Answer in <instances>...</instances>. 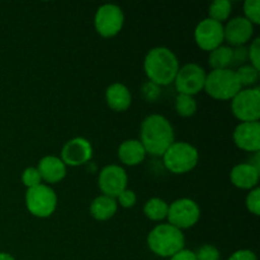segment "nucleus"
Instances as JSON below:
<instances>
[{"mask_svg":"<svg viewBox=\"0 0 260 260\" xmlns=\"http://www.w3.org/2000/svg\"><path fill=\"white\" fill-rule=\"evenodd\" d=\"M174 128L169 119L161 114H150L142 121L140 142L152 156H162L174 140Z\"/></svg>","mask_w":260,"mask_h":260,"instance_id":"nucleus-1","label":"nucleus"},{"mask_svg":"<svg viewBox=\"0 0 260 260\" xmlns=\"http://www.w3.org/2000/svg\"><path fill=\"white\" fill-rule=\"evenodd\" d=\"M144 70L149 81L159 86L170 85L179 70V60L170 48L154 47L145 56Z\"/></svg>","mask_w":260,"mask_h":260,"instance_id":"nucleus-2","label":"nucleus"},{"mask_svg":"<svg viewBox=\"0 0 260 260\" xmlns=\"http://www.w3.org/2000/svg\"><path fill=\"white\" fill-rule=\"evenodd\" d=\"M185 245L184 234L170 223H159L147 235V246L161 258H172Z\"/></svg>","mask_w":260,"mask_h":260,"instance_id":"nucleus-3","label":"nucleus"},{"mask_svg":"<svg viewBox=\"0 0 260 260\" xmlns=\"http://www.w3.org/2000/svg\"><path fill=\"white\" fill-rule=\"evenodd\" d=\"M161 157L162 164L170 173L187 174L197 167L200 152L189 142L174 141Z\"/></svg>","mask_w":260,"mask_h":260,"instance_id":"nucleus-4","label":"nucleus"},{"mask_svg":"<svg viewBox=\"0 0 260 260\" xmlns=\"http://www.w3.org/2000/svg\"><path fill=\"white\" fill-rule=\"evenodd\" d=\"M241 89L243 88L236 78L235 71L225 69L210 71L206 76L203 90L216 101H231Z\"/></svg>","mask_w":260,"mask_h":260,"instance_id":"nucleus-5","label":"nucleus"},{"mask_svg":"<svg viewBox=\"0 0 260 260\" xmlns=\"http://www.w3.org/2000/svg\"><path fill=\"white\" fill-rule=\"evenodd\" d=\"M25 207L35 217L47 218L57 208V196L50 185L42 183L27 190Z\"/></svg>","mask_w":260,"mask_h":260,"instance_id":"nucleus-6","label":"nucleus"},{"mask_svg":"<svg viewBox=\"0 0 260 260\" xmlns=\"http://www.w3.org/2000/svg\"><path fill=\"white\" fill-rule=\"evenodd\" d=\"M231 111L240 122H258L260 118V89H241L231 99Z\"/></svg>","mask_w":260,"mask_h":260,"instance_id":"nucleus-7","label":"nucleus"},{"mask_svg":"<svg viewBox=\"0 0 260 260\" xmlns=\"http://www.w3.org/2000/svg\"><path fill=\"white\" fill-rule=\"evenodd\" d=\"M124 14L121 7L116 4H103L94 15V27L96 33L104 38H112L123 28Z\"/></svg>","mask_w":260,"mask_h":260,"instance_id":"nucleus-8","label":"nucleus"},{"mask_svg":"<svg viewBox=\"0 0 260 260\" xmlns=\"http://www.w3.org/2000/svg\"><path fill=\"white\" fill-rule=\"evenodd\" d=\"M201 208L190 198H179L169 205L168 210V223L180 231L190 229L200 221Z\"/></svg>","mask_w":260,"mask_h":260,"instance_id":"nucleus-9","label":"nucleus"},{"mask_svg":"<svg viewBox=\"0 0 260 260\" xmlns=\"http://www.w3.org/2000/svg\"><path fill=\"white\" fill-rule=\"evenodd\" d=\"M206 76L207 73L202 66L194 62L187 63L178 70L174 79V85L179 94L194 96L205 89Z\"/></svg>","mask_w":260,"mask_h":260,"instance_id":"nucleus-10","label":"nucleus"},{"mask_svg":"<svg viewBox=\"0 0 260 260\" xmlns=\"http://www.w3.org/2000/svg\"><path fill=\"white\" fill-rule=\"evenodd\" d=\"M194 41L201 50L207 51V52L220 47L225 42L223 24L210 18H205L196 27Z\"/></svg>","mask_w":260,"mask_h":260,"instance_id":"nucleus-11","label":"nucleus"},{"mask_svg":"<svg viewBox=\"0 0 260 260\" xmlns=\"http://www.w3.org/2000/svg\"><path fill=\"white\" fill-rule=\"evenodd\" d=\"M127 182H128V177H127L126 170L119 165H107L99 173L98 185L103 196L117 198L119 193H122L127 188Z\"/></svg>","mask_w":260,"mask_h":260,"instance_id":"nucleus-12","label":"nucleus"},{"mask_svg":"<svg viewBox=\"0 0 260 260\" xmlns=\"http://www.w3.org/2000/svg\"><path fill=\"white\" fill-rule=\"evenodd\" d=\"M93 157V146L84 137H74L63 145L60 159L66 167H81Z\"/></svg>","mask_w":260,"mask_h":260,"instance_id":"nucleus-13","label":"nucleus"},{"mask_svg":"<svg viewBox=\"0 0 260 260\" xmlns=\"http://www.w3.org/2000/svg\"><path fill=\"white\" fill-rule=\"evenodd\" d=\"M254 25L244 17H235L223 25V37L230 47L245 46L253 38Z\"/></svg>","mask_w":260,"mask_h":260,"instance_id":"nucleus-14","label":"nucleus"},{"mask_svg":"<svg viewBox=\"0 0 260 260\" xmlns=\"http://www.w3.org/2000/svg\"><path fill=\"white\" fill-rule=\"evenodd\" d=\"M234 142L240 150L246 152L260 151V123L240 122L234 129Z\"/></svg>","mask_w":260,"mask_h":260,"instance_id":"nucleus-15","label":"nucleus"},{"mask_svg":"<svg viewBox=\"0 0 260 260\" xmlns=\"http://www.w3.org/2000/svg\"><path fill=\"white\" fill-rule=\"evenodd\" d=\"M260 170L249 162H241L235 165L230 173L231 183L239 189L251 190L258 187Z\"/></svg>","mask_w":260,"mask_h":260,"instance_id":"nucleus-16","label":"nucleus"},{"mask_svg":"<svg viewBox=\"0 0 260 260\" xmlns=\"http://www.w3.org/2000/svg\"><path fill=\"white\" fill-rule=\"evenodd\" d=\"M41 178L47 184H56L66 177V165L62 160L53 155H47L40 160L37 167Z\"/></svg>","mask_w":260,"mask_h":260,"instance_id":"nucleus-17","label":"nucleus"},{"mask_svg":"<svg viewBox=\"0 0 260 260\" xmlns=\"http://www.w3.org/2000/svg\"><path fill=\"white\" fill-rule=\"evenodd\" d=\"M106 102L112 111L124 112L131 107V91L122 83L111 84L106 89Z\"/></svg>","mask_w":260,"mask_h":260,"instance_id":"nucleus-18","label":"nucleus"},{"mask_svg":"<svg viewBox=\"0 0 260 260\" xmlns=\"http://www.w3.org/2000/svg\"><path fill=\"white\" fill-rule=\"evenodd\" d=\"M146 155V150L140 140H126L118 147V159L126 167H136L141 164Z\"/></svg>","mask_w":260,"mask_h":260,"instance_id":"nucleus-19","label":"nucleus"},{"mask_svg":"<svg viewBox=\"0 0 260 260\" xmlns=\"http://www.w3.org/2000/svg\"><path fill=\"white\" fill-rule=\"evenodd\" d=\"M118 210V203L116 198L108 197V196H98L94 198L90 203V216L96 221L111 220Z\"/></svg>","mask_w":260,"mask_h":260,"instance_id":"nucleus-20","label":"nucleus"},{"mask_svg":"<svg viewBox=\"0 0 260 260\" xmlns=\"http://www.w3.org/2000/svg\"><path fill=\"white\" fill-rule=\"evenodd\" d=\"M233 65V47L230 46H220L211 51L208 56V66L212 70H225Z\"/></svg>","mask_w":260,"mask_h":260,"instance_id":"nucleus-21","label":"nucleus"},{"mask_svg":"<svg viewBox=\"0 0 260 260\" xmlns=\"http://www.w3.org/2000/svg\"><path fill=\"white\" fill-rule=\"evenodd\" d=\"M169 205L161 198H150L144 206V215L151 221H162L167 218Z\"/></svg>","mask_w":260,"mask_h":260,"instance_id":"nucleus-22","label":"nucleus"},{"mask_svg":"<svg viewBox=\"0 0 260 260\" xmlns=\"http://www.w3.org/2000/svg\"><path fill=\"white\" fill-rule=\"evenodd\" d=\"M231 12H233V4L229 0H215L211 3L208 8V18L216 20L218 23H222L229 19Z\"/></svg>","mask_w":260,"mask_h":260,"instance_id":"nucleus-23","label":"nucleus"},{"mask_svg":"<svg viewBox=\"0 0 260 260\" xmlns=\"http://www.w3.org/2000/svg\"><path fill=\"white\" fill-rule=\"evenodd\" d=\"M175 112L179 114L180 117H188L194 116L196 112H197V101L194 99V96L187 95V94H178V96L175 98Z\"/></svg>","mask_w":260,"mask_h":260,"instance_id":"nucleus-24","label":"nucleus"},{"mask_svg":"<svg viewBox=\"0 0 260 260\" xmlns=\"http://www.w3.org/2000/svg\"><path fill=\"white\" fill-rule=\"evenodd\" d=\"M234 71H235L236 78H238L241 88H244V86L253 88V85H255L259 79V70L251 66L250 63H245V65L240 66Z\"/></svg>","mask_w":260,"mask_h":260,"instance_id":"nucleus-25","label":"nucleus"},{"mask_svg":"<svg viewBox=\"0 0 260 260\" xmlns=\"http://www.w3.org/2000/svg\"><path fill=\"white\" fill-rule=\"evenodd\" d=\"M244 18L253 25L260 24V2L259 0H246L244 3Z\"/></svg>","mask_w":260,"mask_h":260,"instance_id":"nucleus-26","label":"nucleus"},{"mask_svg":"<svg viewBox=\"0 0 260 260\" xmlns=\"http://www.w3.org/2000/svg\"><path fill=\"white\" fill-rule=\"evenodd\" d=\"M22 183L24 187L28 188V189L42 184V178H41L40 172H38L37 168L29 167V168H27V169L23 170Z\"/></svg>","mask_w":260,"mask_h":260,"instance_id":"nucleus-27","label":"nucleus"},{"mask_svg":"<svg viewBox=\"0 0 260 260\" xmlns=\"http://www.w3.org/2000/svg\"><path fill=\"white\" fill-rule=\"evenodd\" d=\"M245 206L250 213L254 216L260 215V188L256 187L254 189L249 190L248 196L245 198Z\"/></svg>","mask_w":260,"mask_h":260,"instance_id":"nucleus-28","label":"nucleus"},{"mask_svg":"<svg viewBox=\"0 0 260 260\" xmlns=\"http://www.w3.org/2000/svg\"><path fill=\"white\" fill-rule=\"evenodd\" d=\"M141 95L146 102H156L161 95V86L147 80L141 86Z\"/></svg>","mask_w":260,"mask_h":260,"instance_id":"nucleus-29","label":"nucleus"},{"mask_svg":"<svg viewBox=\"0 0 260 260\" xmlns=\"http://www.w3.org/2000/svg\"><path fill=\"white\" fill-rule=\"evenodd\" d=\"M197 260H220V250L216 246L205 244L194 253Z\"/></svg>","mask_w":260,"mask_h":260,"instance_id":"nucleus-30","label":"nucleus"},{"mask_svg":"<svg viewBox=\"0 0 260 260\" xmlns=\"http://www.w3.org/2000/svg\"><path fill=\"white\" fill-rule=\"evenodd\" d=\"M248 60L251 66L260 70V38L256 37L248 47Z\"/></svg>","mask_w":260,"mask_h":260,"instance_id":"nucleus-31","label":"nucleus"},{"mask_svg":"<svg viewBox=\"0 0 260 260\" xmlns=\"http://www.w3.org/2000/svg\"><path fill=\"white\" fill-rule=\"evenodd\" d=\"M116 201H117V203L121 206V207L132 208L135 205H136L137 196H136V193L134 192V190L126 188L123 192L119 193V196L116 198Z\"/></svg>","mask_w":260,"mask_h":260,"instance_id":"nucleus-32","label":"nucleus"},{"mask_svg":"<svg viewBox=\"0 0 260 260\" xmlns=\"http://www.w3.org/2000/svg\"><path fill=\"white\" fill-rule=\"evenodd\" d=\"M248 61V47L246 46H240V47L233 48V65L231 66H240L245 65Z\"/></svg>","mask_w":260,"mask_h":260,"instance_id":"nucleus-33","label":"nucleus"},{"mask_svg":"<svg viewBox=\"0 0 260 260\" xmlns=\"http://www.w3.org/2000/svg\"><path fill=\"white\" fill-rule=\"evenodd\" d=\"M228 260H258V258H256L254 251L248 250V249H241V250L235 251Z\"/></svg>","mask_w":260,"mask_h":260,"instance_id":"nucleus-34","label":"nucleus"},{"mask_svg":"<svg viewBox=\"0 0 260 260\" xmlns=\"http://www.w3.org/2000/svg\"><path fill=\"white\" fill-rule=\"evenodd\" d=\"M170 260H197V259H196L194 251L183 249V250L178 251L177 254H174V255L170 258Z\"/></svg>","mask_w":260,"mask_h":260,"instance_id":"nucleus-35","label":"nucleus"},{"mask_svg":"<svg viewBox=\"0 0 260 260\" xmlns=\"http://www.w3.org/2000/svg\"><path fill=\"white\" fill-rule=\"evenodd\" d=\"M0 260H17V259L8 253H0Z\"/></svg>","mask_w":260,"mask_h":260,"instance_id":"nucleus-36","label":"nucleus"}]
</instances>
